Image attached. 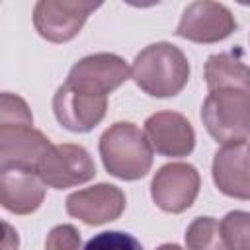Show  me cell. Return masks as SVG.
<instances>
[{
    "instance_id": "obj_10",
    "label": "cell",
    "mask_w": 250,
    "mask_h": 250,
    "mask_svg": "<svg viewBox=\"0 0 250 250\" xmlns=\"http://www.w3.org/2000/svg\"><path fill=\"white\" fill-rule=\"evenodd\" d=\"M49 146V139L33 125L0 123V170L23 168L37 172V164Z\"/></svg>"
},
{
    "instance_id": "obj_5",
    "label": "cell",
    "mask_w": 250,
    "mask_h": 250,
    "mask_svg": "<svg viewBox=\"0 0 250 250\" xmlns=\"http://www.w3.org/2000/svg\"><path fill=\"white\" fill-rule=\"evenodd\" d=\"M98 2H76V0H41L33 10V23L41 37L53 43L70 41L88 16L98 10Z\"/></svg>"
},
{
    "instance_id": "obj_14",
    "label": "cell",
    "mask_w": 250,
    "mask_h": 250,
    "mask_svg": "<svg viewBox=\"0 0 250 250\" xmlns=\"http://www.w3.org/2000/svg\"><path fill=\"white\" fill-rule=\"evenodd\" d=\"M45 199V182L33 170L4 168L0 172V203L16 215H29Z\"/></svg>"
},
{
    "instance_id": "obj_7",
    "label": "cell",
    "mask_w": 250,
    "mask_h": 250,
    "mask_svg": "<svg viewBox=\"0 0 250 250\" xmlns=\"http://www.w3.org/2000/svg\"><path fill=\"white\" fill-rule=\"evenodd\" d=\"M131 70L127 62L113 53H96L80 59L68 72L66 84L88 94L105 96L119 88Z\"/></svg>"
},
{
    "instance_id": "obj_2",
    "label": "cell",
    "mask_w": 250,
    "mask_h": 250,
    "mask_svg": "<svg viewBox=\"0 0 250 250\" xmlns=\"http://www.w3.org/2000/svg\"><path fill=\"white\" fill-rule=\"evenodd\" d=\"M100 156L105 170L119 180H139L152 166V146L146 133L129 121L113 123L104 131Z\"/></svg>"
},
{
    "instance_id": "obj_16",
    "label": "cell",
    "mask_w": 250,
    "mask_h": 250,
    "mask_svg": "<svg viewBox=\"0 0 250 250\" xmlns=\"http://www.w3.org/2000/svg\"><path fill=\"white\" fill-rule=\"evenodd\" d=\"M186 244L188 250H230L221 223L213 217H197L186 230Z\"/></svg>"
},
{
    "instance_id": "obj_13",
    "label": "cell",
    "mask_w": 250,
    "mask_h": 250,
    "mask_svg": "<svg viewBox=\"0 0 250 250\" xmlns=\"http://www.w3.org/2000/svg\"><path fill=\"white\" fill-rule=\"evenodd\" d=\"M145 133L152 150L162 156H188L195 146L191 123L176 111H158L145 121Z\"/></svg>"
},
{
    "instance_id": "obj_15",
    "label": "cell",
    "mask_w": 250,
    "mask_h": 250,
    "mask_svg": "<svg viewBox=\"0 0 250 250\" xmlns=\"http://www.w3.org/2000/svg\"><path fill=\"white\" fill-rule=\"evenodd\" d=\"M207 90L219 88H248L250 90V66L232 53L211 55L205 62Z\"/></svg>"
},
{
    "instance_id": "obj_11",
    "label": "cell",
    "mask_w": 250,
    "mask_h": 250,
    "mask_svg": "<svg viewBox=\"0 0 250 250\" xmlns=\"http://www.w3.org/2000/svg\"><path fill=\"white\" fill-rule=\"evenodd\" d=\"M125 209V193L111 184H98L66 197V213L86 225H104L119 219Z\"/></svg>"
},
{
    "instance_id": "obj_18",
    "label": "cell",
    "mask_w": 250,
    "mask_h": 250,
    "mask_svg": "<svg viewBox=\"0 0 250 250\" xmlns=\"http://www.w3.org/2000/svg\"><path fill=\"white\" fill-rule=\"evenodd\" d=\"M84 250H143L141 242L129 234V232H121V230H104L96 236H92Z\"/></svg>"
},
{
    "instance_id": "obj_17",
    "label": "cell",
    "mask_w": 250,
    "mask_h": 250,
    "mask_svg": "<svg viewBox=\"0 0 250 250\" xmlns=\"http://www.w3.org/2000/svg\"><path fill=\"white\" fill-rule=\"evenodd\" d=\"M221 229L230 250H250V213L230 211L223 217Z\"/></svg>"
},
{
    "instance_id": "obj_20",
    "label": "cell",
    "mask_w": 250,
    "mask_h": 250,
    "mask_svg": "<svg viewBox=\"0 0 250 250\" xmlns=\"http://www.w3.org/2000/svg\"><path fill=\"white\" fill-rule=\"evenodd\" d=\"M80 232L72 225H57L49 230L45 240V250H78Z\"/></svg>"
},
{
    "instance_id": "obj_6",
    "label": "cell",
    "mask_w": 250,
    "mask_h": 250,
    "mask_svg": "<svg viewBox=\"0 0 250 250\" xmlns=\"http://www.w3.org/2000/svg\"><path fill=\"white\" fill-rule=\"evenodd\" d=\"M199 172L186 162L164 164L150 182L154 203L166 213H182L191 207L199 193Z\"/></svg>"
},
{
    "instance_id": "obj_4",
    "label": "cell",
    "mask_w": 250,
    "mask_h": 250,
    "mask_svg": "<svg viewBox=\"0 0 250 250\" xmlns=\"http://www.w3.org/2000/svg\"><path fill=\"white\" fill-rule=\"evenodd\" d=\"M37 174L45 186L66 189L90 182L96 176V164L84 146L62 143L49 146L37 164Z\"/></svg>"
},
{
    "instance_id": "obj_3",
    "label": "cell",
    "mask_w": 250,
    "mask_h": 250,
    "mask_svg": "<svg viewBox=\"0 0 250 250\" xmlns=\"http://www.w3.org/2000/svg\"><path fill=\"white\" fill-rule=\"evenodd\" d=\"M201 119L217 143H244L250 137V90L219 88L209 92L201 107Z\"/></svg>"
},
{
    "instance_id": "obj_9",
    "label": "cell",
    "mask_w": 250,
    "mask_h": 250,
    "mask_svg": "<svg viewBox=\"0 0 250 250\" xmlns=\"http://www.w3.org/2000/svg\"><path fill=\"white\" fill-rule=\"evenodd\" d=\"M107 98L82 92L66 82L57 90L53 98V111L57 121L74 133L92 131L105 115Z\"/></svg>"
},
{
    "instance_id": "obj_12",
    "label": "cell",
    "mask_w": 250,
    "mask_h": 250,
    "mask_svg": "<svg viewBox=\"0 0 250 250\" xmlns=\"http://www.w3.org/2000/svg\"><path fill=\"white\" fill-rule=\"evenodd\" d=\"M213 182L221 193L250 199V145H223L213 158Z\"/></svg>"
},
{
    "instance_id": "obj_8",
    "label": "cell",
    "mask_w": 250,
    "mask_h": 250,
    "mask_svg": "<svg viewBox=\"0 0 250 250\" xmlns=\"http://www.w3.org/2000/svg\"><path fill=\"white\" fill-rule=\"evenodd\" d=\"M234 29L236 20L227 6L199 0L184 10L176 35L195 43H217L227 39Z\"/></svg>"
},
{
    "instance_id": "obj_19",
    "label": "cell",
    "mask_w": 250,
    "mask_h": 250,
    "mask_svg": "<svg viewBox=\"0 0 250 250\" xmlns=\"http://www.w3.org/2000/svg\"><path fill=\"white\" fill-rule=\"evenodd\" d=\"M0 123H16V125H33V115L27 104L10 92H4L0 98Z\"/></svg>"
},
{
    "instance_id": "obj_1",
    "label": "cell",
    "mask_w": 250,
    "mask_h": 250,
    "mask_svg": "<svg viewBox=\"0 0 250 250\" xmlns=\"http://www.w3.org/2000/svg\"><path fill=\"white\" fill-rule=\"evenodd\" d=\"M131 76L135 84L154 98H170L184 90L189 80V62L172 43H152L133 61Z\"/></svg>"
},
{
    "instance_id": "obj_21",
    "label": "cell",
    "mask_w": 250,
    "mask_h": 250,
    "mask_svg": "<svg viewBox=\"0 0 250 250\" xmlns=\"http://www.w3.org/2000/svg\"><path fill=\"white\" fill-rule=\"evenodd\" d=\"M156 250H184V248L178 246V244H162V246H158Z\"/></svg>"
}]
</instances>
